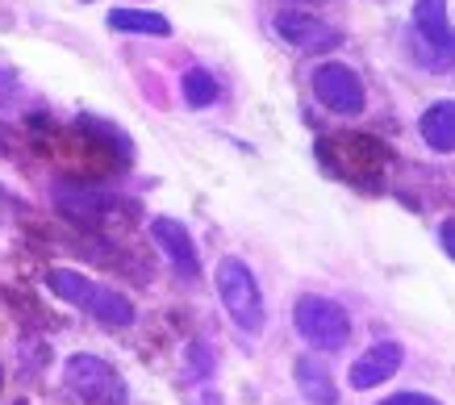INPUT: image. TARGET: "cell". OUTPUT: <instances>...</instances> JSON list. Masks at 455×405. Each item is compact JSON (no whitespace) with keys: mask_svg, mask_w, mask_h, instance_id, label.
<instances>
[{"mask_svg":"<svg viewBox=\"0 0 455 405\" xmlns=\"http://www.w3.org/2000/svg\"><path fill=\"white\" fill-rule=\"evenodd\" d=\"M46 289L55 297H63V301H71V306L88 309V314L97 322H105V326H130V322H134L130 297H122L117 289H105V284H97L92 276L76 272V267H51V272H46Z\"/></svg>","mask_w":455,"mask_h":405,"instance_id":"6da1fadb","label":"cell"},{"mask_svg":"<svg viewBox=\"0 0 455 405\" xmlns=\"http://www.w3.org/2000/svg\"><path fill=\"white\" fill-rule=\"evenodd\" d=\"M218 297L230 322H235L243 335H263V322H267V309H263V293L259 280L238 255H226L218 264Z\"/></svg>","mask_w":455,"mask_h":405,"instance_id":"7a4b0ae2","label":"cell"},{"mask_svg":"<svg viewBox=\"0 0 455 405\" xmlns=\"http://www.w3.org/2000/svg\"><path fill=\"white\" fill-rule=\"evenodd\" d=\"M410 34H414V55L427 68H451L455 63V29L447 17V0H414Z\"/></svg>","mask_w":455,"mask_h":405,"instance_id":"3957f363","label":"cell"},{"mask_svg":"<svg viewBox=\"0 0 455 405\" xmlns=\"http://www.w3.org/2000/svg\"><path fill=\"white\" fill-rule=\"evenodd\" d=\"M292 322H297L305 343H314L317 351H343L351 343V318L331 297H301L292 309Z\"/></svg>","mask_w":455,"mask_h":405,"instance_id":"277c9868","label":"cell"},{"mask_svg":"<svg viewBox=\"0 0 455 405\" xmlns=\"http://www.w3.org/2000/svg\"><path fill=\"white\" fill-rule=\"evenodd\" d=\"M63 377H68V385L80 393L84 401L125 405V380L117 377L105 360H97V355H71L68 368H63Z\"/></svg>","mask_w":455,"mask_h":405,"instance_id":"5b68a950","label":"cell"},{"mask_svg":"<svg viewBox=\"0 0 455 405\" xmlns=\"http://www.w3.org/2000/svg\"><path fill=\"white\" fill-rule=\"evenodd\" d=\"M314 97L331 113H343V117H355V113H363V105H368V92H363L359 71L347 68V63H322V68L314 71Z\"/></svg>","mask_w":455,"mask_h":405,"instance_id":"8992f818","label":"cell"},{"mask_svg":"<svg viewBox=\"0 0 455 405\" xmlns=\"http://www.w3.org/2000/svg\"><path fill=\"white\" fill-rule=\"evenodd\" d=\"M276 34L284 38L289 46H297V51H334V46L343 43V34L334 26H326V21H317L314 13H301V9H284V13H276Z\"/></svg>","mask_w":455,"mask_h":405,"instance_id":"52a82bcc","label":"cell"},{"mask_svg":"<svg viewBox=\"0 0 455 405\" xmlns=\"http://www.w3.org/2000/svg\"><path fill=\"white\" fill-rule=\"evenodd\" d=\"M151 238L159 242V251L167 255V264L180 280H196L201 276V255H196L193 234L184 230V222L176 218H155L151 222Z\"/></svg>","mask_w":455,"mask_h":405,"instance_id":"ba28073f","label":"cell"},{"mask_svg":"<svg viewBox=\"0 0 455 405\" xmlns=\"http://www.w3.org/2000/svg\"><path fill=\"white\" fill-rule=\"evenodd\" d=\"M401 360H405V347L385 338V343H372L355 363H351V389H376L385 385L388 377H397Z\"/></svg>","mask_w":455,"mask_h":405,"instance_id":"9c48e42d","label":"cell"},{"mask_svg":"<svg viewBox=\"0 0 455 405\" xmlns=\"http://www.w3.org/2000/svg\"><path fill=\"white\" fill-rule=\"evenodd\" d=\"M292 372H297V389H301V397L309 405H339V385H334L331 368L317 355H301L292 363Z\"/></svg>","mask_w":455,"mask_h":405,"instance_id":"30bf717a","label":"cell"},{"mask_svg":"<svg viewBox=\"0 0 455 405\" xmlns=\"http://www.w3.org/2000/svg\"><path fill=\"white\" fill-rule=\"evenodd\" d=\"M422 139L430 151L451 155L455 151V100H435L422 113Z\"/></svg>","mask_w":455,"mask_h":405,"instance_id":"8fae6325","label":"cell"},{"mask_svg":"<svg viewBox=\"0 0 455 405\" xmlns=\"http://www.w3.org/2000/svg\"><path fill=\"white\" fill-rule=\"evenodd\" d=\"M109 29H117V34H155V38H167V34H172V21H167L164 13H151V9H113Z\"/></svg>","mask_w":455,"mask_h":405,"instance_id":"7c38bea8","label":"cell"},{"mask_svg":"<svg viewBox=\"0 0 455 405\" xmlns=\"http://www.w3.org/2000/svg\"><path fill=\"white\" fill-rule=\"evenodd\" d=\"M180 92H184V105H188V109H209V105L218 100V80H213L205 68H188L180 75Z\"/></svg>","mask_w":455,"mask_h":405,"instance_id":"4fadbf2b","label":"cell"},{"mask_svg":"<svg viewBox=\"0 0 455 405\" xmlns=\"http://www.w3.org/2000/svg\"><path fill=\"white\" fill-rule=\"evenodd\" d=\"M380 405H443L439 397H427V393H393Z\"/></svg>","mask_w":455,"mask_h":405,"instance_id":"5bb4252c","label":"cell"},{"mask_svg":"<svg viewBox=\"0 0 455 405\" xmlns=\"http://www.w3.org/2000/svg\"><path fill=\"white\" fill-rule=\"evenodd\" d=\"M439 242H443V251L455 259V218H447V222L439 226Z\"/></svg>","mask_w":455,"mask_h":405,"instance_id":"9a60e30c","label":"cell"},{"mask_svg":"<svg viewBox=\"0 0 455 405\" xmlns=\"http://www.w3.org/2000/svg\"><path fill=\"white\" fill-rule=\"evenodd\" d=\"M205 405H221V397L218 393H205Z\"/></svg>","mask_w":455,"mask_h":405,"instance_id":"2e32d148","label":"cell"}]
</instances>
